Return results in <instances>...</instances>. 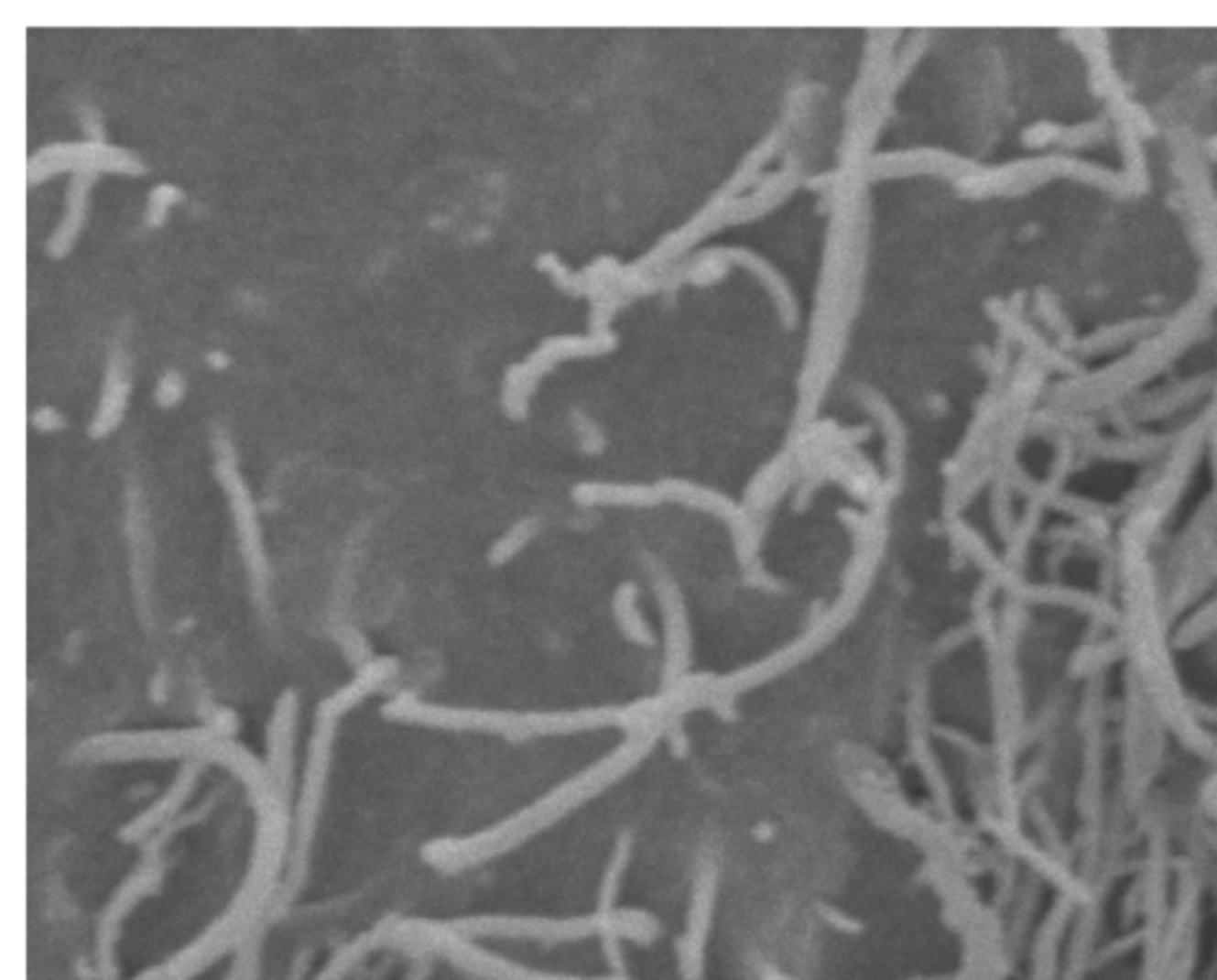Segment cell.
I'll return each mask as SVG.
<instances>
[{"mask_svg":"<svg viewBox=\"0 0 1217 980\" xmlns=\"http://www.w3.org/2000/svg\"><path fill=\"white\" fill-rule=\"evenodd\" d=\"M124 171V174H143L146 167L138 155L124 148H114L107 143H60L43 148L29 162V181L38 183L55 171Z\"/></svg>","mask_w":1217,"mask_h":980,"instance_id":"6da1fadb","label":"cell"},{"mask_svg":"<svg viewBox=\"0 0 1217 980\" xmlns=\"http://www.w3.org/2000/svg\"><path fill=\"white\" fill-rule=\"evenodd\" d=\"M129 357L124 353L122 336H117L114 345L110 350V362H107V378L105 390H103L101 408L95 419L91 421V438H105L119 426L129 400Z\"/></svg>","mask_w":1217,"mask_h":980,"instance_id":"7a4b0ae2","label":"cell"},{"mask_svg":"<svg viewBox=\"0 0 1217 980\" xmlns=\"http://www.w3.org/2000/svg\"><path fill=\"white\" fill-rule=\"evenodd\" d=\"M95 174L93 171H77L67 191V212L65 219L60 222L58 229L48 241V253L53 257H65L70 248L77 241L79 231L86 222V210H89V193L93 189Z\"/></svg>","mask_w":1217,"mask_h":980,"instance_id":"3957f363","label":"cell"},{"mask_svg":"<svg viewBox=\"0 0 1217 980\" xmlns=\"http://www.w3.org/2000/svg\"><path fill=\"white\" fill-rule=\"evenodd\" d=\"M202 762H207L205 757H193V762L186 764V768H183L181 776H179V786L174 788V790L158 804V807H153V810L147 811V814H143L141 819L134 821V826H131L126 833H131V835H143V833H147L153 826L162 823V819L174 814V810H177L179 804H181V800L186 798L190 788H193V780L195 776H198V768H201Z\"/></svg>","mask_w":1217,"mask_h":980,"instance_id":"277c9868","label":"cell"},{"mask_svg":"<svg viewBox=\"0 0 1217 980\" xmlns=\"http://www.w3.org/2000/svg\"><path fill=\"white\" fill-rule=\"evenodd\" d=\"M179 201H183V193L177 189V186H158V189L150 193V201H147V212H146V224L147 226H159L165 222L167 210L171 205H177Z\"/></svg>","mask_w":1217,"mask_h":980,"instance_id":"5b68a950","label":"cell"},{"mask_svg":"<svg viewBox=\"0 0 1217 980\" xmlns=\"http://www.w3.org/2000/svg\"><path fill=\"white\" fill-rule=\"evenodd\" d=\"M183 390H186V384H183L181 374L167 372L165 376H162V381H159L155 397H158V402L162 408H174V405L183 397Z\"/></svg>","mask_w":1217,"mask_h":980,"instance_id":"8992f818","label":"cell"},{"mask_svg":"<svg viewBox=\"0 0 1217 980\" xmlns=\"http://www.w3.org/2000/svg\"><path fill=\"white\" fill-rule=\"evenodd\" d=\"M81 122H83V129H86V134L93 138V143H105V131H103L101 114H98V110H95V107H83Z\"/></svg>","mask_w":1217,"mask_h":980,"instance_id":"52a82bcc","label":"cell"},{"mask_svg":"<svg viewBox=\"0 0 1217 980\" xmlns=\"http://www.w3.org/2000/svg\"><path fill=\"white\" fill-rule=\"evenodd\" d=\"M34 424L38 426L41 431H58V429L65 426V417L53 408H41L34 414Z\"/></svg>","mask_w":1217,"mask_h":980,"instance_id":"ba28073f","label":"cell"},{"mask_svg":"<svg viewBox=\"0 0 1217 980\" xmlns=\"http://www.w3.org/2000/svg\"><path fill=\"white\" fill-rule=\"evenodd\" d=\"M207 362H210V365H214V366L229 365V360H226V357H223L222 353H212V354H210V357H207Z\"/></svg>","mask_w":1217,"mask_h":980,"instance_id":"9c48e42d","label":"cell"}]
</instances>
